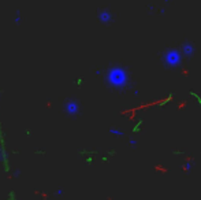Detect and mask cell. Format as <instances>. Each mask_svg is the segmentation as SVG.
<instances>
[{"instance_id":"obj_4","label":"cell","mask_w":201,"mask_h":200,"mask_svg":"<svg viewBox=\"0 0 201 200\" xmlns=\"http://www.w3.org/2000/svg\"><path fill=\"white\" fill-rule=\"evenodd\" d=\"M112 19H114V17L108 10H101V11L99 12V21H100L101 24H111Z\"/></svg>"},{"instance_id":"obj_6","label":"cell","mask_w":201,"mask_h":200,"mask_svg":"<svg viewBox=\"0 0 201 200\" xmlns=\"http://www.w3.org/2000/svg\"><path fill=\"white\" fill-rule=\"evenodd\" d=\"M109 133H111V135H116V136H123L124 133L122 130H118V129H111V130H109Z\"/></svg>"},{"instance_id":"obj_7","label":"cell","mask_w":201,"mask_h":200,"mask_svg":"<svg viewBox=\"0 0 201 200\" xmlns=\"http://www.w3.org/2000/svg\"><path fill=\"white\" fill-rule=\"evenodd\" d=\"M190 95H192L193 97H196V100H197V102H198V104L201 106V97H200V96H198L197 93H194V92H190Z\"/></svg>"},{"instance_id":"obj_10","label":"cell","mask_w":201,"mask_h":200,"mask_svg":"<svg viewBox=\"0 0 201 200\" xmlns=\"http://www.w3.org/2000/svg\"><path fill=\"white\" fill-rule=\"evenodd\" d=\"M185 169H190V163H186V164H185Z\"/></svg>"},{"instance_id":"obj_3","label":"cell","mask_w":201,"mask_h":200,"mask_svg":"<svg viewBox=\"0 0 201 200\" xmlns=\"http://www.w3.org/2000/svg\"><path fill=\"white\" fill-rule=\"evenodd\" d=\"M182 56H186V58H192L193 55L196 54V47L192 44L190 41H185L182 44V48L179 49Z\"/></svg>"},{"instance_id":"obj_2","label":"cell","mask_w":201,"mask_h":200,"mask_svg":"<svg viewBox=\"0 0 201 200\" xmlns=\"http://www.w3.org/2000/svg\"><path fill=\"white\" fill-rule=\"evenodd\" d=\"M182 54L178 48H168L162 54V59L163 63H164V67L167 69H174V67H178L182 62Z\"/></svg>"},{"instance_id":"obj_5","label":"cell","mask_w":201,"mask_h":200,"mask_svg":"<svg viewBox=\"0 0 201 200\" xmlns=\"http://www.w3.org/2000/svg\"><path fill=\"white\" fill-rule=\"evenodd\" d=\"M78 110H80V106H78V103L75 100H70L66 104V113L70 114V115H75L78 113Z\"/></svg>"},{"instance_id":"obj_9","label":"cell","mask_w":201,"mask_h":200,"mask_svg":"<svg viewBox=\"0 0 201 200\" xmlns=\"http://www.w3.org/2000/svg\"><path fill=\"white\" fill-rule=\"evenodd\" d=\"M130 144H131V145H136L137 141H136V140H130Z\"/></svg>"},{"instance_id":"obj_1","label":"cell","mask_w":201,"mask_h":200,"mask_svg":"<svg viewBox=\"0 0 201 200\" xmlns=\"http://www.w3.org/2000/svg\"><path fill=\"white\" fill-rule=\"evenodd\" d=\"M107 84L114 89H126L130 85V75L122 66H112L107 71Z\"/></svg>"},{"instance_id":"obj_8","label":"cell","mask_w":201,"mask_h":200,"mask_svg":"<svg viewBox=\"0 0 201 200\" xmlns=\"http://www.w3.org/2000/svg\"><path fill=\"white\" fill-rule=\"evenodd\" d=\"M142 123H144V121H140V123H137V125L136 126H134V132H136V133H137V132H140V129H141V125H142Z\"/></svg>"}]
</instances>
